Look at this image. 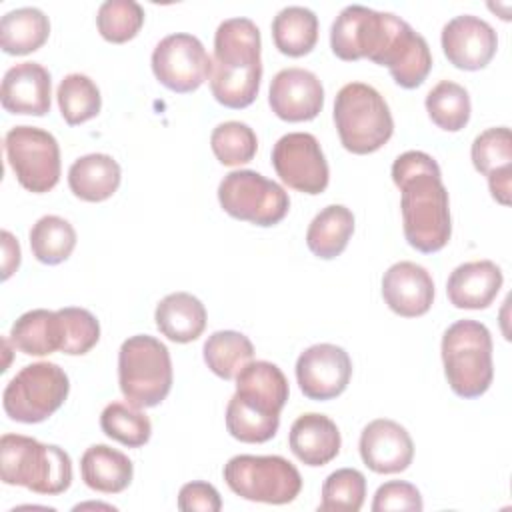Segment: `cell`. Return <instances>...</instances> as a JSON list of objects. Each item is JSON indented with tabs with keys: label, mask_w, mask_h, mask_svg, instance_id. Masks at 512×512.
Instances as JSON below:
<instances>
[{
	"label": "cell",
	"mask_w": 512,
	"mask_h": 512,
	"mask_svg": "<svg viewBox=\"0 0 512 512\" xmlns=\"http://www.w3.org/2000/svg\"><path fill=\"white\" fill-rule=\"evenodd\" d=\"M382 298L398 316H422L434 302L432 276L424 266L416 262H396L382 276Z\"/></svg>",
	"instance_id": "19"
},
{
	"label": "cell",
	"mask_w": 512,
	"mask_h": 512,
	"mask_svg": "<svg viewBox=\"0 0 512 512\" xmlns=\"http://www.w3.org/2000/svg\"><path fill=\"white\" fill-rule=\"evenodd\" d=\"M50 36L48 16L32 6L10 10L0 20V46L6 54L24 56L36 52Z\"/></svg>",
	"instance_id": "28"
},
{
	"label": "cell",
	"mask_w": 512,
	"mask_h": 512,
	"mask_svg": "<svg viewBox=\"0 0 512 512\" xmlns=\"http://www.w3.org/2000/svg\"><path fill=\"white\" fill-rule=\"evenodd\" d=\"M74 246L76 230L68 220L60 216H42L30 228V250L32 256L42 264L54 266L68 260Z\"/></svg>",
	"instance_id": "32"
},
{
	"label": "cell",
	"mask_w": 512,
	"mask_h": 512,
	"mask_svg": "<svg viewBox=\"0 0 512 512\" xmlns=\"http://www.w3.org/2000/svg\"><path fill=\"white\" fill-rule=\"evenodd\" d=\"M272 166L288 188L310 196L322 194L330 180L324 152L308 132L284 134L272 148Z\"/></svg>",
	"instance_id": "14"
},
{
	"label": "cell",
	"mask_w": 512,
	"mask_h": 512,
	"mask_svg": "<svg viewBox=\"0 0 512 512\" xmlns=\"http://www.w3.org/2000/svg\"><path fill=\"white\" fill-rule=\"evenodd\" d=\"M70 380L54 362L24 366L4 388L2 406L8 418L36 424L50 418L68 398Z\"/></svg>",
	"instance_id": "10"
},
{
	"label": "cell",
	"mask_w": 512,
	"mask_h": 512,
	"mask_svg": "<svg viewBox=\"0 0 512 512\" xmlns=\"http://www.w3.org/2000/svg\"><path fill=\"white\" fill-rule=\"evenodd\" d=\"M50 72L38 62H20L6 70L0 102L6 112L44 116L50 112Z\"/></svg>",
	"instance_id": "20"
},
{
	"label": "cell",
	"mask_w": 512,
	"mask_h": 512,
	"mask_svg": "<svg viewBox=\"0 0 512 512\" xmlns=\"http://www.w3.org/2000/svg\"><path fill=\"white\" fill-rule=\"evenodd\" d=\"M100 428L128 448H140L152 436L150 418L130 402H110L100 414Z\"/></svg>",
	"instance_id": "35"
},
{
	"label": "cell",
	"mask_w": 512,
	"mask_h": 512,
	"mask_svg": "<svg viewBox=\"0 0 512 512\" xmlns=\"http://www.w3.org/2000/svg\"><path fill=\"white\" fill-rule=\"evenodd\" d=\"M272 38L284 56H306L318 42V16L304 6H286L272 20Z\"/></svg>",
	"instance_id": "30"
},
{
	"label": "cell",
	"mask_w": 512,
	"mask_h": 512,
	"mask_svg": "<svg viewBox=\"0 0 512 512\" xmlns=\"http://www.w3.org/2000/svg\"><path fill=\"white\" fill-rule=\"evenodd\" d=\"M444 374L452 392L460 398L482 396L494 378L492 336L476 320H458L442 336Z\"/></svg>",
	"instance_id": "6"
},
{
	"label": "cell",
	"mask_w": 512,
	"mask_h": 512,
	"mask_svg": "<svg viewBox=\"0 0 512 512\" xmlns=\"http://www.w3.org/2000/svg\"><path fill=\"white\" fill-rule=\"evenodd\" d=\"M120 164L108 154H86L72 162L68 170V186L72 194L84 202H104L120 186Z\"/></svg>",
	"instance_id": "25"
},
{
	"label": "cell",
	"mask_w": 512,
	"mask_h": 512,
	"mask_svg": "<svg viewBox=\"0 0 512 512\" xmlns=\"http://www.w3.org/2000/svg\"><path fill=\"white\" fill-rule=\"evenodd\" d=\"M254 358L248 336L236 330H218L204 342V362L222 380H232Z\"/></svg>",
	"instance_id": "31"
},
{
	"label": "cell",
	"mask_w": 512,
	"mask_h": 512,
	"mask_svg": "<svg viewBox=\"0 0 512 512\" xmlns=\"http://www.w3.org/2000/svg\"><path fill=\"white\" fill-rule=\"evenodd\" d=\"M392 180L400 188L404 236L422 254L442 250L452 234L448 190L438 162L420 150L400 154L392 164Z\"/></svg>",
	"instance_id": "1"
},
{
	"label": "cell",
	"mask_w": 512,
	"mask_h": 512,
	"mask_svg": "<svg viewBox=\"0 0 512 512\" xmlns=\"http://www.w3.org/2000/svg\"><path fill=\"white\" fill-rule=\"evenodd\" d=\"M288 394V380L276 364L248 362L236 374V392L226 406L228 434L246 444L268 442L278 432Z\"/></svg>",
	"instance_id": "3"
},
{
	"label": "cell",
	"mask_w": 512,
	"mask_h": 512,
	"mask_svg": "<svg viewBox=\"0 0 512 512\" xmlns=\"http://www.w3.org/2000/svg\"><path fill=\"white\" fill-rule=\"evenodd\" d=\"M152 72L168 90L188 94L210 78L212 58L196 36L178 32L156 44L152 52Z\"/></svg>",
	"instance_id": "13"
},
{
	"label": "cell",
	"mask_w": 512,
	"mask_h": 512,
	"mask_svg": "<svg viewBox=\"0 0 512 512\" xmlns=\"http://www.w3.org/2000/svg\"><path fill=\"white\" fill-rule=\"evenodd\" d=\"M362 462L376 474L404 472L414 458V442L404 426L388 418H376L360 434Z\"/></svg>",
	"instance_id": "18"
},
{
	"label": "cell",
	"mask_w": 512,
	"mask_h": 512,
	"mask_svg": "<svg viewBox=\"0 0 512 512\" xmlns=\"http://www.w3.org/2000/svg\"><path fill=\"white\" fill-rule=\"evenodd\" d=\"M2 250H4L2 278L8 280L10 274L20 266V246H18V240L8 230L2 232Z\"/></svg>",
	"instance_id": "42"
},
{
	"label": "cell",
	"mask_w": 512,
	"mask_h": 512,
	"mask_svg": "<svg viewBox=\"0 0 512 512\" xmlns=\"http://www.w3.org/2000/svg\"><path fill=\"white\" fill-rule=\"evenodd\" d=\"M222 508V500L218 490L202 480L188 482L178 492V510L182 512H218Z\"/></svg>",
	"instance_id": "41"
},
{
	"label": "cell",
	"mask_w": 512,
	"mask_h": 512,
	"mask_svg": "<svg viewBox=\"0 0 512 512\" xmlns=\"http://www.w3.org/2000/svg\"><path fill=\"white\" fill-rule=\"evenodd\" d=\"M154 320L162 336L178 344H188L204 332L206 308L188 292H172L158 302Z\"/></svg>",
	"instance_id": "26"
},
{
	"label": "cell",
	"mask_w": 512,
	"mask_h": 512,
	"mask_svg": "<svg viewBox=\"0 0 512 512\" xmlns=\"http://www.w3.org/2000/svg\"><path fill=\"white\" fill-rule=\"evenodd\" d=\"M210 148L220 164L240 166L250 162L258 150V138L254 130L238 120L218 124L210 134Z\"/></svg>",
	"instance_id": "36"
},
{
	"label": "cell",
	"mask_w": 512,
	"mask_h": 512,
	"mask_svg": "<svg viewBox=\"0 0 512 512\" xmlns=\"http://www.w3.org/2000/svg\"><path fill=\"white\" fill-rule=\"evenodd\" d=\"M442 50L448 62L460 70H482L490 64L498 48L494 28L472 14L454 16L442 28Z\"/></svg>",
	"instance_id": "16"
},
{
	"label": "cell",
	"mask_w": 512,
	"mask_h": 512,
	"mask_svg": "<svg viewBox=\"0 0 512 512\" xmlns=\"http://www.w3.org/2000/svg\"><path fill=\"white\" fill-rule=\"evenodd\" d=\"M502 282V270L492 260L464 262L448 276L446 294L450 304L456 308L482 310L494 302Z\"/></svg>",
	"instance_id": "22"
},
{
	"label": "cell",
	"mask_w": 512,
	"mask_h": 512,
	"mask_svg": "<svg viewBox=\"0 0 512 512\" xmlns=\"http://www.w3.org/2000/svg\"><path fill=\"white\" fill-rule=\"evenodd\" d=\"M472 164L488 178L490 194L502 206L510 204L512 192V136L506 126L488 128L472 142Z\"/></svg>",
	"instance_id": "21"
},
{
	"label": "cell",
	"mask_w": 512,
	"mask_h": 512,
	"mask_svg": "<svg viewBox=\"0 0 512 512\" xmlns=\"http://www.w3.org/2000/svg\"><path fill=\"white\" fill-rule=\"evenodd\" d=\"M288 446L306 466H324L338 456L342 438L338 426L328 416L306 412L292 422Z\"/></svg>",
	"instance_id": "23"
},
{
	"label": "cell",
	"mask_w": 512,
	"mask_h": 512,
	"mask_svg": "<svg viewBox=\"0 0 512 512\" xmlns=\"http://www.w3.org/2000/svg\"><path fill=\"white\" fill-rule=\"evenodd\" d=\"M10 342L14 348L28 356H46L62 350L64 322L52 310L36 308L24 312L10 328Z\"/></svg>",
	"instance_id": "27"
},
{
	"label": "cell",
	"mask_w": 512,
	"mask_h": 512,
	"mask_svg": "<svg viewBox=\"0 0 512 512\" xmlns=\"http://www.w3.org/2000/svg\"><path fill=\"white\" fill-rule=\"evenodd\" d=\"M172 378L170 352L158 338L136 334L122 342L118 350V384L132 406H158L168 396Z\"/></svg>",
	"instance_id": "7"
},
{
	"label": "cell",
	"mask_w": 512,
	"mask_h": 512,
	"mask_svg": "<svg viewBox=\"0 0 512 512\" xmlns=\"http://www.w3.org/2000/svg\"><path fill=\"white\" fill-rule=\"evenodd\" d=\"M0 478L8 486L56 496L72 484V460L60 446L42 444L22 434H4L0 438Z\"/></svg>",
	"instance_id": "4"
},
{
	"label": "cell",
	"mask_w": 512,
	"mask_h": 512,
	"mask_svg": "<svg viewBox=\"0 0 512 512\" xmlns=\"http://www.w3.org/2000/svg\"><path fill=\"white\" fill-rule=\"evenodd\" d=\"M218 202L232 218L262 228L282 222L290 208L288 192L256 170L228 172L218 186Z\"/></svg>",
	"instance_id": "11"
},
{
	"label": "cell",
	"mask_w": 512,
	"mask_h": 512,
	"mask_svg": "<svg viewBox=\"0 0 512 512\" xmlns=\"http://www.w3.org/2000/svg\"><path fill=\"white\" fill-rule=\"evenodd\" d=\"M354 232V214L342 204L322 208L306 230L310 252L322 260H332L344 252Z\"/></svg>",
	"instance_id": "29"
},
{
	"label": "cell",
	"mask_w": 512,
	"mask_h": 512,
	"mask_svg": "<svg viewBox=\"0 0 512 512\" xmlns=\"http://www.w3.org/2000/svg\"><path fill=\"white\" fill-rule=\"evenodd\" d=\"M424 508L422 496L418 488L404 480H390L384 482L372 502V512H388V510H406V512H420Z\"/></svg>",
	"instance_id": "40"
},
{
	"label": "cell",
	"mask_w": 512,
	"mask_h": 512,
	"mask_svg": "<svg viewBox=\"0 0 512 512\" xmlns=\"http://www.w3.org/2000/svg\"><path fill=\"white\" fill-rule=\"evenodd\" d=\"M426 112L438 128L446 132L462 130L472 112L468 90L452 80L438 82L426 94Z\"/></svg>",
	"instance_id": "33"
},
{
	"label": "cell",
	"mask_w": 512,
	"mask_h": 512,
	"mask_svg": "<svg viewBox=\"0 0 512 512\" xmlns=\"http://www.w3.org/2000/svg\"><path fill=\"white\" fill-rule=\"evenodd\" d=\"M222 474L236 496L252 502L288 504L302 490L298 468L282 456L240 454L224 464Z\"/></svg>",
	"instance_id": "9"
},
{
	"label": "cell",
	"mask_w": 512,
	"mask_h": 512,
	"mask_svg": "<svg viewBox=\"0 0 512 512\" xmlns=\"http://www.w3.org/2000/svg\"><path fill=\"white\" fill-rule=\"evenodd\" d=\"M268 104L280 120H314L324 106L322 82L310 70L284 68L270 82Z\"/></svg>",
	"instance_id": "17"
},
{
	"label": "cell",
	"mask_w": 512,
	"mask_h": 512,
	"mask_svg": "<svg viewBox=\"0 0 512 512\" xmlns=\"http://www.w3.org/2000/svg\"><path fill=\"white\" fill-rule=\"evenodd\" d=\"M80 474L88 488L102 494H118L130 486L134 464L124 452L94 444L80 458Z\"/></svg>",
	"instance_id": "24"
},
{
	"label": "cell",
	"mask_w": 512,
	"mask_h": 512,
	"mask_svg": "<svg viewBox=\"0 0 512 512\" xmlns=\"http://www.w3.org/2000/svg\"><path fill=\"white\" fill-rule=\"evenodd\" d=\"M352 376L348 352L336 344H314L296 360V380L302 394L310 400L324 402L340 396Z\"/></svg>",
	"instance_id": "15"
},
{
	"label": "cell",
	"mask_w": 512,
	"mask_h": 512,
	"mask_svg": "<svg viewBox=\"0 0 512 512\" xmlns=\"http://www.w3.org/2000/svg\"><path fill=\"white\" fill-rule=\"evenodd\" d=\"M262 40L250 18H228L214 34L210 90L218 104L240 110L250 106L262 80Z\"/></svg>",
	"instance_id": "2"
},
{
	"label": "cell",
	"mask_w": 512,
	"mask_h": 512,
	"mask_svg": "<svg viewBox=\"0 0 512 512\" xmlns=\"http://www.w3.org/2000/svg\"><path fill=\"white\" fill-rule=\"evenodd\" d=\"M366 496V478L356 468H340L322 484V512H358Z\"/></svg>",
	"instance_id": "38"
},
{
	"label": "cell",
	"mask_w": 512,
	"mask_h": 512,
	"mask_svg": "<svg viewBox=\"0 0 512 512\" xmlns=\"http://www.w3.org/2000/svg\"><path fill=\"white\" fill-rule=\"evenodd\" d=\"M58 108L66 124L78 126L82 122L98 116L102 108V96L94 80L86 74H68L58 86L56 92Z\"/></svg>",
	"instance_id": "34"
},
{
	"label": "cell",
	"mask_w": 512,
	"mask_h": 512,
	"mask_svg": "<svg viewBox=\"0 0 512 512\" xmlns=\"http://www.w3.org/2000/svg\"><path fill=\"white\" fill-rule=\"evenodd\" d=\"M404 26L406 20L396 14L350 4L332 22L330 48L340 60L368 58L384 66Z\"/></svg>",
	"instance_id": "8"
},
{
	"label": "cell",
	"mask_w": 512,
	"mask_h": 512,
	"mask_svg": "<svg viewBox=\"0 0 512 512\" xmlns=\"http://www.w3.org/2000/svg\"><path fill=\"white\" fill-rule=\"evenodd\" d=\"M334 124L342 146L352 154L380 150L394 132L384 96L364 82L342 86L334 98Z\"/></svg>",
	"instance_id": "5"
},
{
	"label": "cell",
	"mask_w": 512,
	"mask_h": 512,
	"mask_svg": "<svg viewBox=\"0 0 512 512\" xmlns=\"http://www.w3.org/2000/svg\"><path fill=\"white\" fill-rule=\"evenodd\" d=\"M4 152L22 188L44 194L60 180V146L36 126H14L4 136Z\"/></svg>",
	"instance_id": "12"
},
{
	"label": "cell",
	"mask_w": 512,
	"mask_h": 512,
	"mask_svg": "<svg viewBox=\"0 0 512 512\" xmlns=\"http://www.w3.org/2000/svg\"><path fill=\"white\" fill-rule=\"evenodd\" d=\"M58 314L64 322V344L62 350L68 356H82L90 352L100 340V324L96 316L78 306L60 308Z\"/></svg>",
	"instance_id": "39"
},
{
	"label": "cell",
	"mask_w": 512,
	"mask_h": 512,
	"mask_svg": "<svg viewBox=\"0 0 512 512\" xmlns=\"http://www.w3.org/2000/svg\"><path fill=\"white\" fill-rule=\"evenodd\" d=\"M144 24V8L134 0H106L96 14V26L104 40L124 44L132 40Z\"/></svg>",
	"instance_id": "37"
}]
</instances>
